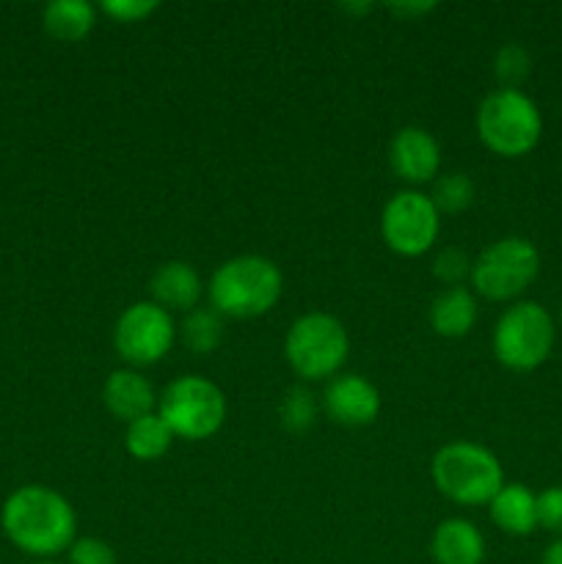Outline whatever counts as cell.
I'll return each mask as SVG.
<instances>
[{
	"instance_id": "1",
	"label": "cell",
	"mask_w": 562,
	"mask_h": 564,
	"mask_svg": "<svg viewBox=\"0 0 562 564\" xmlns=\"http://www.w3.org/2000/svg\"><path fill=\"white\" fill-rule=\"evenodd\" d=\"M0 527L9 543L39 562L69 551L77 540L75 507L58 490L44 485H22L0 510Z\"/></svg>"
},
{
	"instance_id": "2",
	"label": "cell",
	"mask_w": 562,
	"mask_h": 564,
	"mask_svg": "<svg viewBox=\"0 0 562 564\" xmlns=\"http://www.w3.org/2000/svg\"><path fill=\"white\" fill-rule=\"evenodd\" d=\"M209 306L220 317L253 319L279 306L284 295V275L279 264L259 253H240L218 264L207 281Z\"/></svg>"
},
{
	"instance_id": "3",
	"label": "cell",
	"mask_w": 562,
	"mask_h": 564,
	"mask_svg": "<svg viewBox=\"0 0 562 564\" xmlns=\"http://www.w3.org/2000/svg\"><path fill=\"white\" fill-rule=\"evenodd\" d=\"M430 477L444 499L461 507L490 505V499L505 488L499 457L474 441H452L441 446L430 463Z\"/></svg>"
},
{
	"instance_id": "4",
	"label": "cell",
	"mask_w": 562,
	"mask_h": 564,
	"mask_svg": "<svg viewBox=\"0 0 562 564\" xmlns=\"http://www.w3.org/2000/svg\"><path fill=\"white\" fill-rule=\"evenodd\" d=\"M477 135L499 158H527L543 138V113L521 88H496L477 108Z\"/></svg>"
},
{
	"instance_id": "5",
	"label": "cell",
	"mask_w": 562,
	"mask_h": 564,
	"mask_svg": "<svg viewBox=\"0 0 562 564\" xmlns=\"http://www.w3.org/2000/svg\"><path fill=\"white\" fill-rule=\"evenodd\" d=\"M350 356V336L334 314L309 312L290 325L284 336V358L301 380H334Z\"/></svg>"
},
{
	"instance_id": "6",
	"label": "cell",
	"mask_w": 562,
	"mask_h": 564,
	"mask_svg": "<svg viewBox=\"0 0 562 564\" xmlns=\"http://www.w3.org/2000/svg\"><path fill=\"white\" fill-rule=\"evenodd\" d=\"M554 341V317L538 301H516L505 308L490 336L494 358L510 372H534L543 367Z\"/></svg>"
},
{
	"instance_id": "7",
	"label": "cell",
	"mask_w": 562,
	"mask_h": 564,
	"mask_svg": "<svg viewBox=\"0 0 562 564\" xmlns=\"http://www.w3.org/2000/svg\"><path fill=\"white\" fill-rule=\"evenodd\" d=\"M158 416L182 441H207L224 427L226 397L202 375H180L158 397Z\"/></svg>"
},
{
	"instance_id": "8",
	"label": "cell",
	"mask_w": 562,
	"mask_h": 564,
	"mask_svg": "<svg viewBox=\"0 0 562 564\" xmlns=\"http://www.w3.org/2000/svg\"><path fill=\"white\" fill-rule=\"evenodd\" d=\"M540 275V251L527 237H501L490 242L472 264V292L485 301H516Z\"/></svg>"
},
{
	"instance_id": "9",
	"label": "cell",
	"mask_w": 562,
	"mask_h": 564,
	"mask_svg": "<svg viewBox=\"0 0 562 564\" xmlns=\"http://www.w3.org/2000/svg\"><path fill=\"white\" fill-rule=\"evenodd\" d=\"M176 341V323L165 308L152 301H138L119 314L114 325V347L130 369L154 367L171 352Z\"/></svg>"
},
{
	"instance_id": "10",
	"label": "cell",
	"mask_w": 562,
	"mask_h": 564,
	"mask_svg": "<svg viewBox=\"0 0 562 564\" xmlns=\"http://www.w3.org/2000/svg\"><path fill=\"white\" fill-rule=\"evenodd\" d=\"M439 209L428 193L413 187L395 193L380 213V237L397 257H424L439 240Z\"/></svg>"
},
{
	"instance_id": "11",
	"label": "cell",
	"mask_w": 562,
	"mask_h": 564,
	"mask_svg": "<svg viewBox=\"0 0 562 564\" xmlns=\"http://www.w3.org/2000/svg\"><path fill=\"white\" fill-rule=\"evenodd\" d=\"M389 165L406 185L435 182L441 169V147L424 127H402L389 143Z\"/></svg>"
},
{
	"instance_id": "12",
	"label": "cell",
	"mask_w": 562,
	"mask_h": 564,
	"mask_svg": "<svg viewBox=\"0 0 562 564\" xmlns=\"http://www.w3.org/2000/svg\"><path fill=\"white\" fill-rule=\"evenodd\" d=\"M325 413L342 427H369L380 413V391L361 375H336L325 389Z\"/></svg>"
},
{
	"instance_id": "13",
	"label": "cell",
	"mask_w": 562,
	"mask_h": 564,
	"mask_svg": "<svg viewBox=\"0 0 562 564\" xmlns=\"http://www.w3.org/2000/svg\"><path fill=\"white\" fill-rule=\"evenodd\" d=\"M204 290L207 286L202 284V275L193 264L182 262V259H174V262H163L149 279V301L158 303L160 308H165L169 314L174 312H193L202 301Z\"/></svg>"
},
{
	"instance_id": "14",
	"label": "cell",
	"mask_w": 562,
	"mask_h": 564,
	"mask_svg": "<svg viewBox=\"0 0 562 564\" xmlns=\"http://www.w3.org/2000/svg\"><path fill=\"white\" fill-rule=\"evenodd\" d=\"M102 402L110 411V416L130 424L136 419L154 413L158 394H154V386L149 383V378H143L138 369L125 367L108 375L102 386Z\"/></svg>"
},
{
	"instance_id": "15",
	"label": "cell",
	"mask_w": 562,
	"mask_h": 564,
	"mask_svg": "<svg viewBox=\"0 0 562 564\" xmlns=\"http://www.w3.org/2000/svg\"><path fill=\"white\" fill-rule=\"evenodd\" d=\"M430 556L435 564H483L485 538L468 518H446L430 538Z\"/></svg>"
},
{
	"instance_id": "16",
	"label": "cell",
	"mask_w": 562,
	"mask_h": 564,
	"mask_svg": "<svg viewBox=\"0 0 562 564\" xmlns=\"http://www.w3.org/2000/svg\"><path fill=\"white\" fill-rule=\"evenodd\" d=\"M479 317L477 295L466 286H446L444 292L433 297L430 303V328L444 339H463L474 330Z\"/></svg>"
},
{
	"instance_id": "17",
	"label": "cell",
	"mask_w": 562,
	"mask_h": 564,
	"mask_svg": "<svg viewBox=\"0 0 562 564\" xmlns=\"http://www.w3.org/2000/svg\"><path fill=\"white\" fill-rule=\"evenodd\" d=\"M490 521L510 538H529L538 529V494L521 482H512L499 490L488 505Z\"/></svg>"
},
{
	"instance_id": "18",
	"label": "cell",
	"mask_w": 562,
	"mask_h": 564,
	"mask_svg": "<svg viewBox=\"0 0 562 564\" xmlns=\"http://www.w3.org/2000/svg\"><path fill=\"white\" fill-rule=\"evenodd\" d=\"M42 25L55 42H83L97 25V6L88 0H53L44 6Z\"/></svg>"
},
{
	"instance_id": "19",
	"label": "cell",
	"mask_w": 562,
	"mask_h": 564,
	"mask_svg": "<svg viewBox=\"0 0 562 564\" xmlns=\"http://www.w3.org/2000/svg\"><path fill=\"white\" fill-rule=\"evenodd\" d=\"M224 317L213 306H196L176 325V339L193 356H209L224 341Z\"/></svg>"
},
{
	"instance_id": "20",
	"label": "cell",
	"mask_w": 562,
	"mask_h": 564,
	"mask_svg": "<svg viewBox=\"0 0 562 564\" xmlns=\"http://www.w3.org/2000/svg\"><path fill=\"white\" fill-rule=\"evenodd\" d=\"M171 444H174V433L165 427V422L158 413H149V416H141L136 419V422L127 424L125 449L130 452V457H136V460H160L163 455H169Z\"/></svg>"
},
{
	"instance_id": "21",
	"label": "cell",
	"mask_w": 562,
	"mask_h": 564,
	"mask_svg": "<svg viewBox=\"0 0 562 564\" xmlns=\"http://www.w3.org/2000/svg\"><path fill=\"white\" fill-rule=\"evenodd\" d=\"M474 196H477V187H474V180L463 171H450V174H441L439 180L433 182V191H430V202L435 204L439 215H457L466 213L474 204Z\"/></svg>"
},
{
	"instance_id": "22",
	"label": "cell",
	"mask_w": 562,
	"mask_h": 564,
	"mask_svg": "<svg viewBox=\"0 0 562 564\" xmlns=\"http://www.w3.org/2000/svg\"><path fill=\"white\" fill-rule=\"evenodd\" d=\"M279 422L287 433H306L317 422V400L303 386H292L279 405Z\"/></svg>"
},
{
	"instance_id": "23",
	"label": "cell",
	"mask_w": 562,
	"mask_h": 564,
	"mask_svg": "<svg viewBox=\"0 0 562 564\" xmlns=\"http://www.w3.org/2000/svg\"><path fill=\"white\" fill-rule=\"evenodd\" d=\"M532 72V55L523 44H505L494 55V75L499 80V88H518Z\"/></svg>"
},
{
	"instance_id": "24",
	"label": "cell",
	"mask_w": 562,
	"mask_h": 564,
	"mask_svg": "<svg viewBox=\"0 0 562 564\" xmlns=\"http://www.w3.org/2000/svg\"><path fill=\"white\" fill-rule=\"evenodd\" d=\"M474 259H468V253L463 248H444V251L435 253L433 259V275L439 281H444L446 286H461V281H466L472 275Z\"/></svg>"
},
{
	"instance_id": "25",
	"label": "cell",
	"mask_w": 562,
	"mask_h": 564,
	"mask_svg": "<svg viewBox=\"0 0 562 564\" xmlns=\"http://www.w3.org/2000/svg\"><path fill=\"white\" fill-rule=\"evenodd\" d=\"M158 9V0H102L99 3V11L114 22H119V25H132V22L147 20Z\"/></svg>"
},
{
	"instance_id": "26",
	"label": "cell",
	"mask_w": 562,
	"mask_h": 564,
	"mask_svg": "<svg viewBox=\"0 0 562 564\" xmlns=\"http://www.w3.org/2000/svg\"><path fill=\"white\" fill-rule=\"evenodd\" d=\"M538 529L562 538V485H551L538 494Z\"/></svg>"
},
{
	"instance_id": "27",
	"label": "cell",
	"mask_w": 562,
	"mask_h": 564,
	"mask_svg": "<svg viewBox=\"0 0 562 564\" xmlns=\"http://www.w3.org/2000/svg\"><path fill=\"white\" fill-rule=\"evenodd\" d=\"M66 554L69 564H116V551L99 538H77Z\"/></svg>"
},
{
	"instance_id": "28",
	"label": "cell",
	"mask_w": 562,
	"mask_h": 564,
	"mask_svg": "<svg viewBox=\"0 0 562 564\" xmlns=\"http://www.w3.org/2000/svg\"><path fill=\"white\" fill-rule=\"evenodd\" d=\"M540 564H562V538H556L540 556Z\"/></svg>"
},
{
	"instance_id": "29",
	"label": "cell",
	"mask_w": 562,
	"mask_h": 564,
	"mask_svg": "<svg viewBox=\"0 0 562 564\" xmlns=\"http://www.w3.org/2000/svg\"><path fill=\"white\" fill-rule=\"evenodd\" d=\"M391 9L395 11H402V14H424V11H430L433 9V3H428V6H391Z\"/></svg>"
},
{
	"instance_id": "30",
	"label": "cell",
	"mask_w": 562,
	"mask_h": 564,
	"mask_svg": "<svg viewBox=\"0 0 562 564\" xmlns=\"http://www.w3.org/2000/svg\"><path fill=\"white\" fill-rule=\"evenodd\" d=\"M36 564H58V562H50V560H47V562H36Z\"/></svg>"
}]
</instances>
